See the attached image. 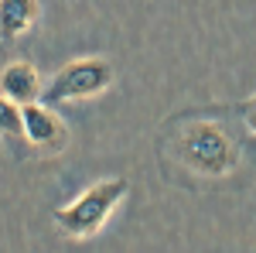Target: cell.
Masks as SVG:
<instances>
[{
	"instance_id": "1",
	"label": "cell",
	"mask_w": 256,
	"mask_h": 253,
	"mask_svg": "<svg viewBox=\"0 0 256 253\" xmlns=\"http://www.w3.org/2000/svg\"><path fill=\"white\" fill-rule=\"evenodd\" d=\"M174 151L195 175H205V178L229 175V171L236 168V157H239L232 134H226L212 120H195V123H188V127L178 134Z\"/></svg>"
},
{
	"instance_id": "5",
	"label": "cell",
	"mask_w": 256,
	"mask_h": 253,
	"mask_svg": "<svg viewBox=\"0 0 256 253\" xmlns=\"http://www.w3.org/2000/svg\"><path fill=\"white\" fill-rule=\"evenodd\" d=\"M41 79L34 72V65L28 62H10L4 72H0V96H7L18 106H28V103H38L41 99Z\"/></svg>"
},
{
	"instance_id": "8",
	"label": "cell",
	"mask_w": 256,
	"mask_h": 253,
	"mask_svg": "<svg viewBox=\"0 0 256 253\" xmlns=\"http://www.w3.org/2000/svg\"><path fill=\"white\" fill-rule=\"evenodd\" d=\"M246 127H250V130L256 134V99L250 103V106H246Z\"/></svg>"
},
{
	"instance_id": "4",
	"label": "cell",
	"mask_w": 256,
	"mask_h": 253,
	"mask_svg": "<svg viewBox=\"0 0 256 253\" xmlns=\"http://www.w3.org/2000/svg\"><path fill=\"white\" fill-rule=\"evenodd\" d=\"M20 120H24V140H28L31 147H38V151L55 154V151H62V147L68 144V127H65V120H62L48 103H41V99L20 106Z\"/></svg>"
},
{
	"instance_id": "7",
	"label": "cell",
	"mask_w": 256,
	"mask_h": 253,
	"mask_svg": "<svg viewBox=\"0 0 256 253\" xmlns=\"http://www.w3.org/2000/svg\"><path fill=\"white\" fill-rule=\"evenodd\" d=\"M0 137L20 140L24 137V120H20V106L10 103L7 96H0Z\"/></svg>"
},
{
	"instance_id": "6",
	"label": "cell",
	"mask_w": 256,
	"mask_h": 253,
	"mask_svg": "<svg viewBox=\"0 0 256 253\" xmlns=\"http://www.w3.org/2000/svg\"><path fill=\"white\" fill-rule=\"evenodd\" d=\"M38 0H0V38L14 41L28 35L38 21Z\"/></svg>"
},
{
	"instance_id": "2",
	"label": "cell",
	"mask_w": 256,
	"mask_h": 253,
	"mask_svg": "<svg viewBox=\"0 0 256 253\" xmlns=\"http://www.w3.org/2000/svg\"><path fill=\"white\" fill-rule=\"evenodd\" d=\"M126 192H130L126 178H102L96 185H89L82 195H76L65 209H58L55 222H58L62 233L76 236V239L96 236L110 222V215L116 212V205L126 198Z\"/></svg>"
},
{
	"instance_id": "3",
	"label": "cell",
	"mask_w": 256,
	"mask_h": 253,
	"mask_svg": "<svg viewBox=\"0 0 256 253\" xmlns=\"http://www.w3.org/2000/svg\"><path fill=\"white\" fill-rule=\"evenodd\" d=\"M113 86V65L106 59H76L62 72L52 76V82L41 89V103L62 106L76 99H92Z\"/></svg>"
}]
</instances>
